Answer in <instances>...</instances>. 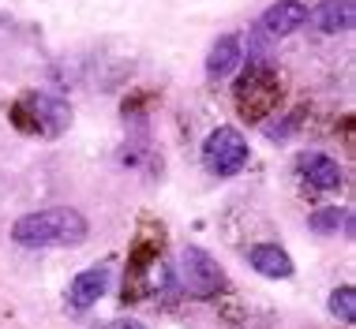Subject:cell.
I'll return each instance as SVG.
<instances>
[{
	"mask_svg": "<svg viewBox=\"0 0 356 329\" xmlns=\"http://www.w3.org/2000/svg\"><path fill=\"white\" fill-rule=\"evenodd\" d=\"M90 236V225L79 210L72 206H49V210H34L23 214L12 225V239L19 247L45 251V247H79Z\"/></svg>",
	"mask_w": 356,
	"mask_h": 329,
	"instance_id": "6da1fadb",
	"label": "cell"
},
{
	"mask_svg": "<svg viewBox=\"0 0 356 329\" xmlns=\"http://www.w3.org/2000/svg\"><path fill=\"white\" fill-rule=\"evenodd\" d=\"M248 158H252V150H248V139L236 128H214L203 142V164L210 176H218V180L236 176L248 164Z\"/></svg>",
	"mask_w": 356,
	"mask_h": 329,
	"instance_id": "7a4b0ae2",
	"label": "cell"
},
{
	"mask_svg": "<svg viewBox=\"0 0 356 329\" xmlns=\"http://www.w3.org/2000/svg\"><path fill=\"white\" fill-rule=\"evenodd\" d=\"M180 262H184V288H188V296L210 299V296H218L221 288H225V273H221V266L207 255L203 247H184Z\"/></svg>",
	"mask_w": 356,
	"mask_h": 329,
	"instance_id": "3957f363",
	"label": "cell"
},
{
	"mask_svg": "<svg viewBox=\"0 0 356 329\" xmlns=\"http://www.w3.org/2000/svg\"><path fill=\"white\" fill-rule=\"evenodd\" d=\"M109 277H113V262H94L83 273H75V280L68 285V307L72 311H90L109 292Z\"/></svg>",
	"mask_w": 356,
	"mask_h": 329,
	"instance_id": "277c9868",
	"label": "cell"
},
{
	"mask_svg": "<svg viewBox=\"0 0 356 329\" xmlns=\"http://www.w3.org/2000/svg\"><path fill=\"white\" fill-rule=\"evenodd\" d=\"M307 23V4L304 0H277L259 15V31L270 37H289Z\"/></svg>",
	"mask_w": 356,
	"mask_h": 329,
	"instance_id": "5b68a950",
	"label": "cell"
},
{
	"mask_svg": "<svg viewBox=\"0 0 356 329\" xmlns=\"http://www.w3.org/2000/svg\"><path fill=\"white\" fill-rule=\"evenodd\" d=\"M19 109L34 112V120H38L34 131H42V135H56V131H64L72 124V109L60 98H53V94H31Z\"/></svg>",
	"mask_w": 356,
	"mask_h": 329,
	"instance_id": "8992f818",
	"label": "cell"
},
{
	"mask_svg": "<svg viewBox=\"0 0 356 329\" xmlns=\"http://www.w3.org/2000/svg\"><path fill=\"white\" fill-rule=\"evenodd\" d=\"M248 262H252L255 273H263V277H270V280H289V277L296 273L289 251L277 247V244H255V247H248Z\"/></svg>",
	"mask_w": 356,
	"mask_h": 329,
	"instance_id": "52a82bcc",
	"label": "cell"
},
{
	"mask_svg": "<svg viewBox=\"0 0 356 329\" xmlns=\"http://www.w3.org/2000/svg\"><path fill=\"white\" fill-rule=\"evenodd\" d=\"M307 19L319 34H345L356 23V4L353 0H323L315 12H307Z\"/></svg>",
	"mask_w": 356,
	"mask_h": 329,
	"instance_id": "ba28073f",
	"label": "cell"
},
{
	"mask_svg": "<svg viewBox=\"0 0 356 329\" xmlns=\"http://www.w3.org/2000/svg\"><path fill=\"white\" fill-rule=\"evenodd\" d=\"M300 169H304V176L312 180V187H319V191H338L345 183V169L334 158H326V153H312V158H304Z\"/></svg>",
	"mask_w": 356,
	"mask_h": 329,
	"instance_id": "9c48e42d",
	"label": "cell"
},
{
	"mask_svg": "<svg viewBox=\"0 0 356 329\" xmlns=\"http://www.w3.org/2000/svg\"><path fill=\"white\" fill-rule=\"evenodd\" d=\"M240 60H244V56H240V37H236V34H225V37H218L214 49H210V56H207V71L221 79V75H229Z\"/></svg>",
	"mask_w": 356,
	"mask_h": 329,
	"instance_id": "30bf717a",
	"label": "cell"
},
{
	"mask_svg": "<svg viewBox=\"0 0 356 329\" xmlns=\"http://www.w3.org/2000/svg\"><path fill=\"white\" fill-rule=\"evenodd\" d=\"M330 314L338 318V322H345V326H353L356 322V288L353 285H341V288H334L330 292Z\"/></svg>",
	"mask_w": 356,
	"mask_h": 329,
	"instance_id": "8fae6325",
	"label": "cell"
},
{
	"mask_svg": "<svg viewBox=\"0 0 356 329\" xmlns=\"http://www.w3.org/2000/svg\"><path fill=\"white\" fill-rule=\"evenodd\" d=\"M341 225L353 228V225H349V214H345V210H338V206H326V210H319V214H312V221H307V228L319 232V236H330V232H338Z\"/></svg>",
	"mask_w": 356,
	"mask_h": 329,
	"instance_id": "7c38bea8",
	"label": "cell"
},
{
	"mask_svg": "<svg viewBox=\"0 0 356 329\" xmlns=\"http://www.w3.org/2000/svg\"><path fill=\"white\" fill-rule=\"evenodd\" d=\"M109 329H147V326H143L139 318H113Z\"/></svg>",
	"mask_w": 356,
	"mask_h": 329,
	"instance_id": "4fadbf2b",
	"label": "cell"
}]
</instances>
